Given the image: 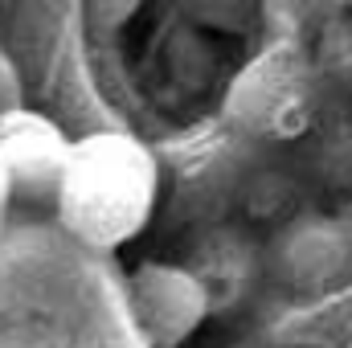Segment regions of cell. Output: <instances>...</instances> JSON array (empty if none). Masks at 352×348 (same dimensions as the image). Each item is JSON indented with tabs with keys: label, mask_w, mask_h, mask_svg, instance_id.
<instances>
[{
	"label": "cell",
	"mask_w": 352,
	"mask_h": 348,
	"mask_svg": "<svg viewBox=\"0 0 352 348\" xmlns=\"http://www.w3.org/2000/svg\"><path fill=\"white\" fill-rule=\"evenodd\" d=\"M311 58L324 87L340 98H352V8L320 21L311 37Z\"/></svg>",
	"instance_id": "ba28073f"
},
{
	"label": "cell",
	"mask_w": 352,
	"mask_h": 348,
	"mask_svg": "<svg viewBox=\"0 0 352 348\" xmlns=\"http://www.w3.org/2000/svg\"><path fill=\"white\" fill-rule=\"evenodd\" d=\"M70 152L74 140H66V131L37 111L21 107L0 119V168L21 201H58Z\"/></svg>",
	"instance_id": "5b68a950"
},
{
	"label": "cell",
	"mask_w": 352,
	"mask_h": 348,
	"mask_svg": "<svg viewBox=\"0 0 352 348\" xmlns=\"http://www.w3.org/2000/svg\"><path fill=\"white\" fill-rule=\"evenodd\" d=\"M324 78L316 70L311 50L295 37L266 45L258 58L242 66V74L226 90V119L238 131L263 140H299L324 115Z\"/></svg>",
	"instance_id": "7a4b0ae2"
},
{
	"label": "cell",
	"mask_w": 352,
	"mask_h": 348,
	"mask_svg": "<svg viewBox=\"0 0 352 348\" xmlns=\"http://www.w3.org/2000/svg\"><path fill=\"white\" fill-rule=\"evenodd\" d=\"M311 135H316L311 144L316 180L336 197H352V98H344L340 111H324Z\"/></svg>",
	"instance_id": "52a82bcc"
},
{
	"label": "cell",
	"mask_w": 352,
	"mask_h": 348,
	"mask_svg": "<svg viewBox=\"0 0 352 348\" xmlns=\"http://www.w3.org/2000/svg\"><path fill=\"white\" fill-rule=\"evenodd\" d=\"M160 173L152 152L127 131L82 135L58 188V213L70 234L94 250H115L131 242L156 209Z\"/></svg>",
	"instance_id": "6da1fadb"
},
{
	"label": "cell",
	"mask_w": 352,
	"mask_h": 348,
	"mask_svg": "<svg viewBox=\"0 0 352 348\" xmlns=\"http://www.w3.org/2000/svg\"><path fill=\"white\" fill-rule=\"evenodd\" d=\"M12 201V188H8V176H4V168H0V213H4V205Z\"/></svg>",
	"instance_id": "30bf717a"
},
{
	"label": "cell",
	"mask_w": 352,
	"mask_h": 348,
	"mask_svg": "<svg viewBox=\"0 0 352 348\" xmlns=\"http://www.w3.org/2000/svg\"><path fill=\"white\" fill-rule=\"evenodd\" d=\"M21 107H25L21 70H16V62L0 50V119H4V115H12V111H21Z\"/></svg>",
	"instance_id": "9c48e42d"
},
{
	"label": "cell",
	"mask_w": 352,
	"mask_h": 348,
	"mask_svg": "<svg viewBox=\"0 0 352 348\" xmlns=\"http://www.w3.org/2000/svg\"><path fill=\"white\" fill-rule=\"evenodd\" d=\"M274 274L299 295H324L352 279V217L295 213L270 246Z\"/></svg>",
	"instance_id": "277c9868"
},
{
	"label": "cell",
	"mask_w": 352,
	"mask_h": 348,
	"mask_svg": "<svg viewBox=\"0 0 352 348\" xmlns=\"http://www.w3.org/2000/svg\"><path fill=\"white\" fill-rule=\"evenodd\" d=\"M127 307L135 332L152 348H180L213 312V295L192 266L144 262L127 279Z\"/></svg>",
	"instance_id": "3957f363"
},
{
	"label": "cell",
	"mask_w": 352,
	"mask_h": 348,
	"mask_svg": "<svg viewBox=\"0 0 352 348\" xmlns=\"http://www.w3.org/2000/svg\"><path fill=\"white\" fill-rule=\"evenodd\" d=\"M188 266L201 274V283L209 287L213 307H217V303H234V299L246 295V287H250V279H254V270H258V254H254V246H250L242 234L217 230V234L197 250V262H188Z\"/></svg>",
	"instance_id": "8992f818"
}]
</instances>
